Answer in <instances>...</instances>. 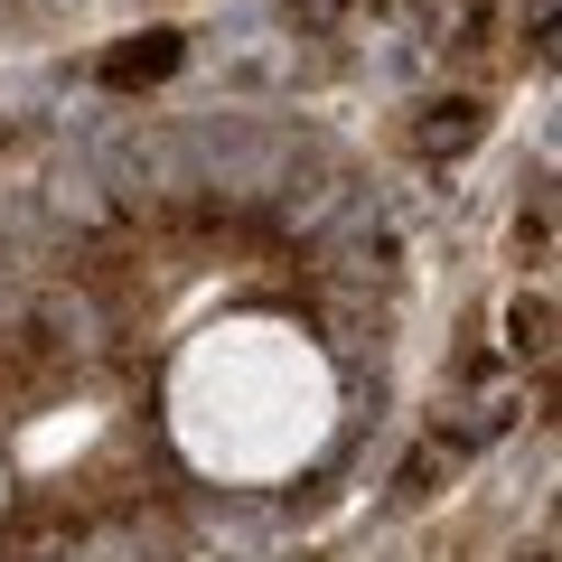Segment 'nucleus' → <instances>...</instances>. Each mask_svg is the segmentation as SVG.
<instances>
[{
    "instance_id": "nucleus-1",
    "label": "nucleus",
    "mask_w": 562,
    "mask_h": 562,
    "mask_svg": "<svg viewBox=\"0 0 562 562\" xmlns=\"http://www.w3.org/2000/svg\"><path fill=\"white\" fill-rule=\"evenodd\" d=\"M76 375V338L57 328H0V403H38Z\"/></svg>"
},
{
    "instance_id": "nucleus-2",
    "label": "nucleus",
    "mask_w": 562,
    "mask_h": 562,
    "mask_svg": "<svg viewBox=\"0 0 562 562\" xmlns=\"http://www.w3.org/2000/svg\"><path fill=\"white\" fill-rule=\"evenodd\" d=\"M179 57H188V38H179V29H150V38H122L113 57H103V85H113V94H140V85L179 76Z\"/></svg>"
},
{
    "instance_id": "nucleus-3",
    "label": "nucleus",
    "mask_w": 562,
    "mask_h": 562,
    "mask_svg": "<svg viewBox=\"0 0 562 562\" xmlns=\"http://www.w3.org/2000/svg\"><path fill=\"white\" fill-rule=\"evenodd\" d=\"M506 338H516L525 357H543V347H553V301H543V291H525V301L506 310Z\"/></svg>"
},
{
    "instance_id": "nucleus-4",
    "label": "nucleus",
    "mask_w": 562,
    "mask_h": 562,
    "mask_svg": "<svg viewBox=\"0 0 562 562\" xmlns=\"http://www.w3.org/2000/svg\"><path fill=\"white\" fill-rule=\"evenodd\" d=\"M469 140H479V103H441L422 122V150H469Z\"/></svg>"
},
{
    "instance_id": "nucleus-5",
    "label": "nucleus",
    "mask_w": 562,
    "mask_h": 562,
    "mask_svg": "<svg viewBox=\"0 0 562 562\" xmlns=\"http://www.w3.org/2000/svg\"><path fill=\"white\" fill-rule=\"evenodd\" d=\"M310 10H338V0H310Z\"/></svg>"
},
{
    "instance_id": "nucleus-6",
    "label": "nucleus",
    "mask_w": 562,
    "mask_h": 562,
    "mask_svg": "<svg viewBox=\"0 0 562 562\" xmlns=\"http://www.w3.org/2000/svg\"><path fill=\"white\" fill-rule=\"evenodd\" d=\"M535 562H543V553H535Z\"/></svg>"
}]
</instances>
